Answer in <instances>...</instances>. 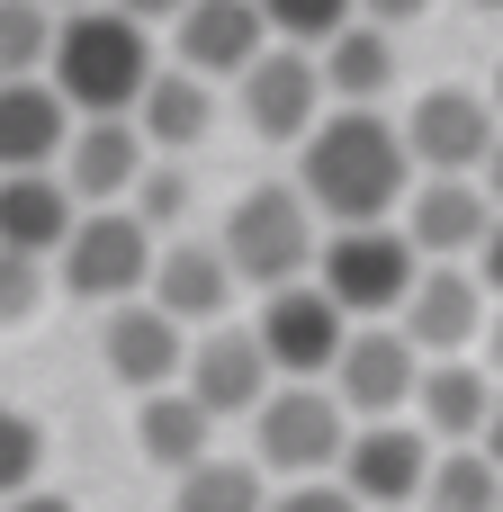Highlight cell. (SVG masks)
Wrapping results in <instances>:
<instances>
[{"instance_id": "cell-16", "label": "cell", "mask_w": 503, "mask_h": 512, "mask_svg": "<svg viewBox=\"0 0 503 512\" xmlns=\"http://www.w3.org/2000/svg\"><path fill=\"white\" fill-rule=\"evenodd\" d=\"M495 198H486V180H414V198H405V234H414V252L423 261H477L486 252V234H495Z\"/></svg>"}, {"instance_id": "cell-23", "label": "cell", "mask_w": 503, "mask_h": 512, "mask_svg": "<svg viewBox=\"0 0 503 512\" xmlns=\"http://www.w3.org/2000/svg\"><path fill=\"white\" fill-rule=\"evenodd\" d=\"M324 90H333V108H378L387 90H396V27H378V18H351L324 54Z\"/></svg>"}, {"instance_id": "cell-10", "label": "cell", "mask_w": 503, "mask_h": 512, "mask_svg": "<svg viewBox=\"0 0 503 512\" xmlns=\"http://www.w3.org/2000/svg\"><path fill=\"white\" fill-rule=\"evenodd\" d=\"M243 126L261 135V144H306L324 117H333V90H324V63L306 54V45H270L243 81Z\"/></svg>"}, {"instance_id": "cell-3", "label": "cell", "mask_w": 503, "mask_h": 512, "mask_svg": "<svg viewBox=\"0 0 503 512\" xmlns=\"http://www.w3.org/2000/svg\"><path fill=\"white\" fill-rule=\"evenodd\" d=\"M324 216H315V198L297 189V180H252L234 207H225V225H216V243H225V261H234V279L243 288H297V279H315V261H324V234H315Z\"/></svg>"}, {"instance_id": "cell-28", "label": "cell", "mask_w": 503, "mask_h": 512, "mask_svg": "<svg viewBox=\"0 0 503 512\" xmlns=\"http://www.w3.org/2000/svg\"><path fill=\"white\" fill-rule=\"evenodd\" d=\"M261 18H270V36L279 45H306V54H324L351 18H360V0H261Z\"/></svg>"}, {"instance_id": "cell-14", "label": "cell", "mask_w": 503, "mask_h": 512, "mask_svg": "<svg viewBox=\"0 0 503 512\" xmlns=\"http://www.w3.org/2000/svg\"><path fill=\"white\" fill-rule=\"evenodd\" d=\"M270 45L279 36H270L261 0H189L171 18V63H189L198 81H243Z\"/></svg>"}, {"instance_id": "cell-6", "label": "cell", "mask_w": 503, "mask_h": 512, "mask_svg": "<svg viewBox=\"0 0 503 512\" xmlns=\"http://www.w3.org/2000/svg\"><path fill=\"white\" fill-rule=\"evenodd\" d=\"M153 261H162V234H153L135 207H81L72 243L54 252V279H63V297H81V306H126V297L153 288Z\"/></svg>"}, {"instance_id": "cell-13", "label": "cell", "mask_w": 503, "mask_h": 512, "mask_svg": "<svg viewBox=\"0 0 503 512\" xmlns=\"http://www.w3.org/2000/svg\"><path fill=\"white\" fill-rule=\"evenodd\" d=\"M216 423L225 414H261L270 396H279V360L261 351V333L252 324H216V333H198L189 342V378H180Z\"/></svg>"}, {"instance_id": "cell-35", "label": "cell", "mask_w": 503, "mask_h": 512, "mask_svg": "<svg viewBox=\"0 0 503 512\" xmlns=\"http://www.w3.org/2000/svg\"><path fill=\"white\" fill-rule=\"evenodd\" d=\"M117 9H126V18H144V27H153V18H180V9H189V0H117Z\"/></svg>"}, {"instance_id": "cell-37", "label": "cell", "mask_w": 503, "mask_h": 512, "mask_svg": "<svg viewBox=\"0 0 503 512\" xmlns=\"http://www.w3.org/2000/svg\"><path fill=\"white\" fill-rule=\"evenodd\" d=\"M477 180H486V198H495V207H503V144H495V153H486V171H477Z\"/></svg>"}, {"instance_id": "cell-27", "label": "cell", "mask_w": 503, "mask_h": 512, "mask_svg": "<svg viewBox=\"0 0 503 512\" xmlns=\"http://www.w3.org/2000/svg\"><path fill=\"white\" fill-rule=\"evenodd\" d=\"M54 36H63V9L45 0H0V81H36L54 63Z\"/></svg>"}, {"instance_id": "cell-4", "label": "cell", "mask_w": 503, "mask_h": 512, "mask_svg": "<svg viewBox=\"0 0 503 512\" xmlns=\"http://www.w3.org/2000/svg\"><path fill=\"white\" fill-rule=\"evenodd\" d=\"M351 405L324 387V378H279V396L252 414V459L288 486L306 477H342V450H351Z\"/></svg>"}, {"instance_id": "cell-24", "label": "cell", "mask_w": 503, "mask_h": 512, "mask_svg": "<svg viewBox=\"0 0 503 512\" xmlns=\"http://www.w3.org/2000/svg\"><path fill=\"white\" fill-rule=\"evenodd\" d=\"M135 126H144V144L153 153H189V144H207V126H216V81H198L189 63H162L153 72V90H144V108H135Z\"/></svg>"}, {"instance_id": "cell-21", "label": "cell", "mask_w": 503, "mask_h": 512, "mask_svg": "<svg viewBox=\"0 0 503 512\" xmlns=\"http://www.w3.org/2000/svg\"><path fill=\"white\" fill-rule=\"evenodd\" d=\"M81 225V198L63 171H0V252H36L54 261Z\"/></svg>"}, {"instance_id": "cell-7", "label": "cell", "mask_w": 503, "mask_h": 512, "mask_svg": "<svg viewBox=\"0 0 503 512\" xmlns=\"http://www.w3.org/2000/svg\"><path fill=\"white\" fill-rule=\"evenodd\" d=\"M405 144H414V171H423V180H477L486 153L503 144V117H495L486 90L432 81V90L405 108Z\"/></svg>"}, {"instance_id": "cell-15", "label": "cell", "mask_w": 503, "mask_h": 512, "mask_svg": "<svg viewBox=\"0 0 503 512\" xmlns=\"http://www.w3.org/2000/svg\"><path fill=\"white\" fill-rule=\"evenodd\" d=\"M486 279L477 270H459V261H423V279H414V297H405V333H414V351L423 360H468V342H486Z\"/></svg>"}, {"instance_id": "cell-12", "label": "cell", "mask_w": 503, "mask_h": 512, "mask_svg": "<svg viewBox=\"0 0 503 512\" xmlns=\"http://www.w3.org/2000/svg\"><path fill=\"white\" fill-rule=\"evenodd\" d=\"M189 324L180 315H162L153 297H126V306H108V324H99V360H108V378L126 387V396H162V387H180L189 378Z\"/></svg>"}, {"instance_id": "cell-25", "label": "cell", "mask_w": 503, "mask_h": 512, "mask_svg": "<svg viewBox=\"0 0 503 512\" xmlns=\"http://www.w3.org/2000/svg\"><path fill=\"white\" fill-rule=\"evenodd\" d=\"M171 512H270V468L261 459H207L180 477Z\"/></svg>"}, {"instance_id": "cell-33", "label": "cell", "mask_w": 503, "mask_h": 512, "mask_svg": "<svg viewBox=\"0 0 503 512\" xmlns=\"http://www.w3.org/2000/svg\"><path fill=\"white\" fill-rule=\"evenodd\" d=\"M432 0H360V18H378V27H414Z\"/></svg>"}, {"instance_id": "cell-9", "label": "cell", "mask_w": 503, "mask_h": 512, "mask_svg": "<svg viewBox=\"0 0 503 512\" xmlns=\"http://www.w3.org/2000/svg\"><path fill=\"white\" fill-rule=\"evenodd\" d=\"M252 333H261V351L279 360V378H333V360H342V342H351L360 324L333 306L324 279H297V288H270V297H261Z\"/></svg>"}, {"instance_id": "cell-31", "label": "cell", "mask_w": 503, "mask_h": 512, "mask_svg": "<svg viewBox=\"0 0 503 512\" xmlns=\"http://www.w3.org/2000/svg\"><path fill=\"white\" fill-rule=\"evenodd\" d=\"M45 306V261L36 252H0V324H27Z\"/></svg>"}, {"instance_id": "cell-8", "label": "cell", "mask_w": 503, "mask_h": 512, "mask_svg": "<svg viewBox=\"0 0 503 512\" xmlns=\"http://www.w3.org/2000/svg\"><path fill=\"white\" fill-rule=\"evenodd\" d=\"M423 351H414V333L405 324H360L351 342H342V360H333V396L351 405V423H396V414H414V396H423Z\"/></svg>"}, {"instance_id": "cell-20", "label": "cell", "mask_w": 503, "mask_h": 512, "mask_svg": "<svg viewBox=\"0 0 503 512\" xmlns=\"http://www.w3.org/2000/svg\"><path fill=\"white\" fill-rule=\"evenodd\" d=\"M495 396H503V378L486 360H432V369H423V396H414V423H423L441 450H477L486 423H495Z\"/></svg>"}, {"instance_id": "cell-40", "label": "cell", "mask_w": 503, "mask_h": 512, "mask_svg": "<svg viewBox=\"0 0 503 512\" xmlns=\"http://www.w3.org/2000/svg\"><path fill=\"white\" fill-rule=\"evenodd\" d=\"M45 9H63V18H72V9H99V0H45Z\"/></svg>"}, {"instance_id": "cell-30", "label": "cell", "mask_w": 503, "mask_h": 512, "mask_svg": "<svg viewBox=\"0 0 503 512\" xmlns=\"http://www.w3.org/2000/svg\"><path fill=\"white\" fill-rule=\"evenodd\" d=\"M126 207H135V216H144L153 234H171V225L189 216V171H180V162L162 153V162H153V171L135 180V198H126Z\"/></svg>"}, {"instance_id": "cell-2", "label": "cell", "mask_w": 503, "mask_h": 512, "mask_svg": "<svg viewBox=\"0 0 503 512\" xmlns=\"http://www.w3.org/2000/svg\"><path fill=\"white\" fill-rule=\"evenodd\" d=\"M153 72H162L153 63V27L126 18L117 0L72 9L63 36H54V63H45V81L72 99V117H135L144 90H153Z\"/></svg>"}, {"instance_id": "cell-32", "label": "cell", "mask_w": 503, "mask_h": 512, "mask_svg": "<svg viewBox=\"0 0 503 512\" xmlns=\"http://www.w3.org/2000/svg\"><path fill=\"white\" fill-rule=\"evenodd\" d=\"M270 512H369L342 477H306V486H288V495H270Z\"/></svg>"}, {"instance_id": "cell-26", "label": "cell", "mask_w": 503, "mask_h": 512, "mask_svg": "<svg viewBox=\"0 0 503 512\" xmlns=\"http://www.w3.org/2000/svg\"><path fill=\"white\" fill-rule=\"evenodd\" d=\"M423 512H503V468L486 450H441L432 486H423Z\"/></svg>"}, {"instance_id": "cell-19", "label": "cell", "mask_w": 503, "mask_h": 512, "mask_svg": "<svg viewBox=\"0 0 503 512\" xmlns=\"http://www.w3.org/2000/svg\"><path fill=\"white\" fill-rule=\"evenodd\" d=\"M72 99L36 72V81H0V171H63L72 153Z\"/></svg>"}, {"instance_id": "cell-11", "label": "cell", "mask_w": 503, "mask_h": 512, "mask_svg": "<svg viewBox=\"0 0 503 512\" xmlns=\"http://www.w3.org/2000/svg\"><path fill=\"white\" fill-rule=\"evenodd\" d=\"M432 432L423 423H360L351 450H342V486L360 495L369 512H423V486H432Z\"/></svg>"}, {"instance_id": "cell-38", "label": "cell", "mask_w": 503, "mask_h": 512, "mask_svg": "<svg viewBox=\"0 0 503 512\" xmlns=\"http://www.w3.org/2000/svg\"><path fill=\"white\" fill-rule=\"evenodd\" d=\"M477 450H486V459L503 468V396H495V423H486V441H477Z\"/></svg>"}, {"instance_id": "cell-39", "label": "cell", "mask_w": 503, "mask_h": 512, "mask_svg": "<svg viewBox=\"0 0 503 512\" xmlns=\"http://www.w3.org/2000/svg\"><path fill=\"white\" fill-rule=\"evenodd\" d=\"M486 369H495V378H503V315H495V324H486Z\"/></svg>"}, {"instance_id": "cell-18", "label": "cell", "mask_w": 503, "mask_h": 512, "mask_svg": "<svg viewBox=\"0 0 503 512\" xmlns=\"http://www.w3.org/2000/svg\"><path fill=\"white\" fill-rule=\"evenodd\" d=\"M234 261H225V243H162V261H153V306L162 315H180L189 333H216L225 315H234Z\"/></svg>"}, {"instance_id": "cell-5", "label": "cell", "mask_w": 503, "mask_h": 512, "mask_svg": "<svg viewBox=\"0 0 503 512\" xmlns=\"http://www.w3.org/2000/svg\"><path fill=\"white\" fill-rule=\"evenodd\" d=\"M315 279L333 288V306L351 324H396L405 297H414V279H423V252H414L405 225H333Z\"/></svg>"}, {"instance_id": "cell-17", "label": "cell", "mask_w": 503, "mask_h": 512, "mask_svg": "<svg viewBox=\"0 0 503 512\" xmlns=\"http://www.w3.org/2000/svg\"><path fill=\"white\" fill-rule=\"evenodd\" d=\"M144 171H153V144H144V126H135V117H81V126H72L63 180H72V198H81V207H126Z\"/></svg>"}, {"instance_id": "cell-34", "label": "cell", "mask_w": 503, "mask_h": 512, "mask_svg": "<svg viewBox=\"0 0 503 512\" xmlns=\"http://www.w3.org/2000/svg\"><path fill=\"white\" fill-rule=\"evenodd\" d=\"M477 279L503 297V216H495V234H486V252H477Z\"/></svg>"}, {"instance_id": "cell-42", "label": "cell", "mask_w": 503, "mask_h": 512, "mask_svg": "<svg viewBox=\"0 0 503 512\" xmlns=\"http://www.w3.org/2000/svg\"><path fill=\"white\" fill-rule=\"evenodd\" d=\"M477 9H495V18H503V0H477Z\"/></svg>"}, {"instance_id": "cell-41", "label": "cell", "mask_w": 503, "mask_h": 512, "mask_svg": "<svg viewBox=\"0 0 503 512\" xmlns=\"http://www.w3.org/2000/svg\"><path fill=\"white\" fill-rule=\"evenodd\" d=\"M486 99H495V117H503V63H495V90H486Z\"/></svg>"}, {"instance_id": "cell-22", "label": "cell", "mask_w": 503, "mask_h": 512, "mask_svg": "<svg viewBox=\"0 0 503 512\" xmlns=\"http://www.w3.org/2000/svg\"><path fill=\"white\" fill-rule=\"evenodd\" d=\"M135 450H144L153 468L189 477V468H207V459H216V414H207V405H198L189 387L135 396Z\"/></svg>"}, {"instance_id": "cell-1", "label": "cell", "mask_w": 503, "mask_h": 512, "mask_svg": "<svg viewBox=\"0 0 503 512\" xmlns=\"http://www.w3.org/2000/svg\"><path fill=\"white\" fill-rule=\"evenodd\" d=\"M414 180L423 171H414L405 117H378V108H333L297 144V189L315 198L324 225H387V216H405Z\"/></svg>"}, {"instance_id": "cell-36", "label": "cell", "mask_w": 503, "mask_h": 512, "mask_svg": "<svg viewBox=\"0 0 503 512\" xmlns=\"http://www.w3.org/2000/svg\"><path fill=\"white\" fill-rule=\"evenodd\" d=\"M0 512H72V504H63V495H45V486H36V495H18V504H0Z\"/></svg>"}, {"instance_id": "cell-29", "label": "cell", "mask_w": 503, "mask_h": 512, "mask_svg": "<svg viewBox=\"0 0 503 512\" xmlns=\"http://www.w3.org/2000/svg\"><path fill=\"white\" fill-rule=\"evenodd\" d=\"M36 477H45V432H36V414L0 405V504L36 495Z\"/></svg>"}]
</instances>
